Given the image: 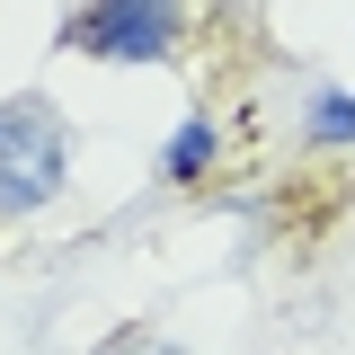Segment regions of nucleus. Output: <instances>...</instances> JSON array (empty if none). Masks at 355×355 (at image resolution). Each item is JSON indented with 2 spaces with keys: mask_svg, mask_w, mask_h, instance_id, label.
I'll return each instance as SVG.
<instances>
[{
  "mask_svg": "<svg viewBox=\"0 0 355 355\" xmlns=\"http://www.w3.org/2000/svg\"><path fill=\"white\" fill-rule=\"evenodd\" d=\"M187 9L178 0H80L62 18V44L89 62H178Z\"/></svg>",
  "mask_w": 355,
  "mask_h": 355,
  "instance_id": "nucleus-2",
  "label": "nucleus"
},
{
  "mask_svg": "<svg viewBox=\"0 0 355 355\" xmlns=\"http://www.w3.org/2000/svg\"><path fill=\"white\" fill-rule=\"evenodd\" d=\"M214 151H222V133H214V116H187V125L160 142V178L169 187H196V178L214 169Z\"/></svg>",
  "mask_w": 355,
  "mask_h": 355,
  "instance_id": "nucleus-3",
  "label": "nucleus"
},
{
  "mask_svg": "<svg viewBox=\"0 0 355 355\" xmlns=\"http://www.w3.org/2000/svg\"><path fill=\"white\" fill-rule=\"evenodd\" d=\"M71 187V125L53 98H0V214H44Z\"/></svg>",
  "mask_w": 355,
  "mask_h": 355,
  "instance_id": "nucleus-1",
  "label": "nucleus"
},
{
  "mask_svg": "<svg viewBox=\"0 0 355 355\" xmlns=\"http://www.w3.org/2000/svg\"><path fill=\"white\" fill-rule=\"evenodd\" d=\"M89 355H187V347H178L169 329H142V320H133V329H116V338H98Z\"/></svg>",
  "mask_w": 355,
  "mask_h": 355,
  "instance_id": "nucleus-5",
  "label": "nucleus"
},
{
  "mask_svg": "<svg viewBox=\"0 0 355 355\" xmlns=\"http://www.w3.org/2000/svg\"><path fill=\"white\" fill-rule=\"evenodd\" d=\"M302 133H311V142H355V89L320 80V89L302 98Z\"/></svg>",
  "mask_w": 355,
  "mask_h": 355,
  "instance_id": "nucleus-4",
  "label": "nucleus"
}]
</instances>
